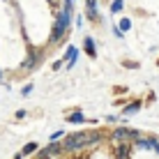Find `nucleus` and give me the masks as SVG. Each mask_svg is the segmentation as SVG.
<instances>
[{"mask_svg":"<svg viewBox=\"0 0 159 159\" xmlns=\"http://www.w3.org/2000/svg\"><path fill=\"white\" fill-rule=\"evenodd\" d=\"M60 136H65V134H62V131H56V134H53V136H51V141H58V139H60Z\"/></svg>","mask_w":159,"mask_h":159,"instance_id":"obj_14","label":"nucleus"},{"mask_svg":"<svg viewBox=\"0 0 159 159\" xmlns=\"http://www.w3.org/2000/svg\"><path fill=\"white\" fill-rule=\"evenodd\" d=\"M127 155H129V148L122 143V145L118 148V159H127Z\"/></svg>","mask_w":159,"mask_h":159,"instance_id":"obj_9","label":"nucleus"},{"mask_svg":"<svg viewBox=\"0 0 159 159\" xmlns=\"http://www.w3.org/2000/svg\"><path fill=\"white\" fill-rule=\"evenodd\" d=\"M30 92H32V83H28V85H23V88H21V95H23V97H28Z\"/></svg>","mask_w":159,"mask_h":159,"instance_id":"obj_13","label":"nucleus"},{"mask_svg":"<svg viewBox=\"0 0 159 159\" xmlns=\"http://www.w3.org/2000/svg\"><path fill=\"white\" fill-rule=\"evenodd\" d=\"M37 60H39V53H35V51H32L30 56L25 58V62L21 65V67H23V69H32V67H35V65H37Z\"/></svg>","mask_w":159,"mask_h":159,"instance_id":"obj_4","label":"nucleus"},{"mask_svg":"<svg viewBox=\"0 0 159 159\" xmlns=\"http://www.w3.org/2000/svg\"><path fill=\"white\" fill-rule=\"evenodd\" d=\"M69 19H72V7H65L62 12L58 14V21H56V28H53V32H51V44H53V42H58L60 37H62L65 32H67Z\"/></svg>","mask_w":159,"mask_h":159,"instance_id":"obj_2","label":"nucleus"},{"mask_svg":"<svg viewBox=\"0 0 159 159\" xmlns=\"http://www.w3.org/2000/svg\"><path fill=\"white\" fill-rule=\"evenodd\" d=\"M122 7H125V2H122V0H113V5H111V14H118Z\"/></svg>","mask_w":159,"mask_h":159,"instance_id":"obj_8","label":"nucleus"},{"mask_svg":"<svg viewBox=\"0 0 159 159\" xmlns=\"http://www.w3.org/2000/svg\"><path fill=\"white\" fill-rule=\"evenodd\" d=\"M139 108H141V104H139V102H134V104H129V106H127V108H125V116H131V113H134V111H139Z\"/></svg>","mask_w":159,"mask_h":159,"instance_id":"obj_10","label":"nucleus"},{"mask_svg":"<svg viewBox=\"0 0 159 159\" xmlns=\"http://www.w3.org/2000/svg\"><path fill=\"white\" fill-rule=\"evenodd\" d=\"M155 150L159 152V141H155Z\"/></svg>","mask_w":159,"mask_h":159,"instance_id":"obj_15","label":"nucleus"},{"mask_svg":"<svg viewBox=\"0 0 159 159\" xmlns=\"http://www.w3.org/2000/svg\"><path fill=\"white\" fill-rule=\"evenodd\" d=\"M85 53H88V56H90V58H95L97 56V48H95V39H92V37H85Z\"/></svg>","mask_w":159,"mask_h":159,"instance_id":"obj_5","label":"nucleus"},{"mask_svg":"<svg viewBox=\"0 0 159 159\" xmlns=\"http://www.w3.org/2000/svg\"><path fill=\"white\" fill-rule=\"evenodd\" d=\"M118 25H120V30L125 32V30H129V28H131V21H129V19H122V21H120Z\"/></svg>","mask_w":159,"mask_h":159,"instance_id":"obj_11","label":"nucleus"},{"mask_svg":"<svg viewBox=\"0 0 159 159\" xmlns=\"http://www.w3.org/2000/svg\"><path fill=\"white\" fill-rule=\"evenodd\" d=\"M35 150H37V145H35V143H28V145L23 148V152H21V155H30V152H35Z\"/></svg>","mask_w":159,"mask_h":159,"instance_id":"obj_12","label":"nucleus"},{"mask_svg":"<svg viewBox=\"0 0 159 159\" xmlns=\"http://www.w3.org/2000/svg\"><path fill=\"white\" fill-rule=\"evenodd\" d=\"M129 136H134V139L136 141H139V131H131V129H116V131H113V139H116V141H125V139H129Z\"/></svg>","mask_w":159,"mask_h":159,"instance_id":"obj_3","label":"nucleus"},{"mask_svg":"<svg viewBox=\"0 0 159 159\" xmlns=\"http://www.w3.org/2000/svg\"><path fill=\"white\" fill-rule=\"evenodd\" d=\"M0 79H2V72H0Z\"/></svg>","mask_w":159,"mask_h":159,"instance_id":"obj_16","label":"nucleus"},{"mask_svg":"<svg viewBox=\"0 0 159 159\" xmlns=\"http://www.w3.org/2000/svg\"><path fill=\"white\" fill-rule=\"evenodd\" d=\"M102 139V134L99 131H83V134H69V139L65 141V145H62V150H67V152H74V150H81V148H85V145H92V143H97V141Z\"/></svg>","mask_w":159,"mask_h":159,"instance_id":"obj_1","label":"nucleus"},{"mask_svg":"<svg viewBox=\"0 0 159 159\" xmlns=\"http://www.w3.org/2000/svg\"><path fill=\"white\" fill-rule=\"evenodd\" d=\"M67 120H69V122H74V125H81V122L85 120V116H83L81 111H76V113H72V116H69Z\"/></svg>","mask_w":159,"mask_h":159,"instance_id":"obj_7","label":"nucleus"},{"mask_svg":"<svg viewBox=\"0 0 159 159\" xmlns=\"http://www.w3.org/2000/svg\"><path fill=\"white\" fill-rule=\"evenodd\" d=\"M157 65H159V62H157Z\"/></svg>","mask_w":159,"mask_h":159,"instance_id":"obj_17","label":"nucleus"},{"mask_svg":"<svg viewBox=\"0 0 159 159\" xmlns=\"http://www.w3.org/2000/svg\"><path fill=\"white\" fill-rule=\"evenodd\" d=\"M85 14H88V19H97V0H88Z\"/></svg>","mask_w":159,"mask_h":159,"instance_id":"obj_6","label":"nucleus"}]
</instances>
